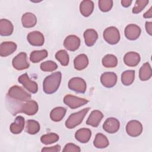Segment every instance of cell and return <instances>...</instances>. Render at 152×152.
I'll use <instances>...</instances> for the list:
<instances>
[{
  "instance_id": "cell-37",
  "label": "cell",
  "mask_w": 152,
  "mask_h": 152,
  "mask_svg": "<svg viewBox=\"0 0 152 152\" xmlns=\"http://www.w3.org/2000/svg\"><path fill=\"white\" fill-rule=\"evenodd\" d=\"M148 3V0H137L135 1V5L132 8V12L134 14H138L142 11V10L147 5Z\"/></svg>"
},
{
  "instance_id": "cell-18",
  "label": "cell",
  "mask_w": 152,
  "mask_h": 152,
  "mask_svg": "<svg viewBox=\"0 0 152 152\" xmlns=\"http://www.w3.org/2000/svg\"><path fill=\"white\" fill-rule=\"evenodd\" d=\"M103 118V114L102 112L98 110H93L87 119L86 124L93 127H97Z\"/></svg>"
},
{
  "instance_id": "cell-34",
  "label": "cell",
  "mask_w": 152,
  "mask_h": 152,
  "mask_svg": "<svg viewBox=\"0 0 152 152\" xmlns=\"http://www.w3.org/2000/svg\"><path fill=\"white\" fill-rule=\"evenodd\" d=\"M59 137L58 134L52 132L42 135L40 138V141L43 144L48 145L57 142L59 140Z\"/></svg>"
},
{
  "instance_id": "cell-3",
  "label": "cell",
  "mask_w": 152,
  "mask_h": 152,
  "mask_svg": "<svg viewBox=\"0 0 152 152\" xmlns=\"http://www.w3.org/2000/svg\"><path fill=\"white\" fill-rule=\"evenodd\" d=\"M7 96L10 99L20 102H27L30 100L31 95L24 90L21 87L15 85L10 88Z\"/></svg>"
},
{
  "instance_id": "cell-20",
  "label": "cell",
  "mask_w": 152,
  "mask_h": 152,
  "mask_svg": "<svg viewBox=\"0 0 152 152\" xmlns=\"http://www.w3.org/2000/svg\"><path fill=\"white\" fill-rule=\"evenodd\" d=\"M14 30L12 23L7 19H1L0 20V34L3 36H10Z\"/></svg>"
},
{
  "instance_id": "cell-40",
  "label": "cell",
  "mask_w": 152,
  "mask_h": 152,
  "mask_svg": "<svg viewBox=\"0 0 152 152\" xmlns=\"http://www.w3.org/2000/svg\"><path fill=\"white\" fill-rule=\"evenodd\" d=\"M145 27L147 33L149 35L151 36L152 35V22L146 21L145 24Z\"/></svg>"
},
{
  "instance_id": "cell-32",
  "label": "cell",
  "mask_w": 152,
  "mask_h": 152,
  "mask_svg": "<svg viewBox=\"0 0 152 152\" xmlns=\"http://www.w3.org/2000/svg\"><path fill=\"white\" fill-rule=\"evenodd\" d=\"M102 62L106 68H113L118 64V59L114 55L107 54L102 58Z\"/></svg>"
},
{
  "instance_id": "cell-6",
  "label": "cell",
  "mask_w": 152,
  "mask_h": 152,
  "mask_svg": "<svg viewBox=\"0 0 152 152\" xmlns=\"http://www.w3.org/2000/svg\"><path fill=\"white\" fill-rule=\"evenodd\" d=\"M88 102V100L71 94H67L64 97V103L70 108L74 109L80 107Z\"/></svg>"
},
{
  "instance_id": "cell-1",
  "label": "cell",
  "mask_w": 152,
  "mask_h": 152,
  "mask_svg": "<svg viewBox=\"0 0 152 152\" xmlns=\"http://www.w3.org/2000/svg\"><path fill=\"white\" fill-rule=\"evenodd\" d=\"M62 78L59 71L53 72L47 76L43 82V90L46 94H52L56 92L61 84Z\"/></svg>"
},
{
  "instance_id": "cell-23",
  "label": "cell",
  "mask_w": 152,
  "mask_h": 152,
  "mask_svg": "<svg viewBox=\"0 0 152 152\" xmlns=\"http://www.w3.org/2000/svg\"><path fill=\"white\" fill-rule=\"evenodd\" d=\"M21 23L25 28L33 27L37 23V17L31 12H26L22 15Z\"/></svg>"
},
{
  "instance_id": "cell-41",
  "label": "cell",
  "mask_w": 152,
  "mask_h": 152,
  "mask_svg": "<svg viewBox=\"0 0 152 152\" xmlns=\"http://www.w3.org/2000/svg\"><path fill=\"white\" fill-rule=\"evenodd\" d=\"M143 17L145 18H151L152 17V7H150V9L144 14Z\"/></svg>"
},
{
  "instance_id": "cell-9",
  "label": "cell",
  "mask_w": 152,
  "mask_h": 152,
  "mask_svg": "<svg viewBox=\"0 0 152 152\" xmlns=\"http://www.w3.org/2000/svg\"><path fill=\"white\" fill-rule=\"evenodd\" d=\"M126 131L131 137H138L142 132V125L140 122L137 120H131L126 125Z\"/></svg>"
},
{
  "instance_id": "cell-21",
  "label": "cell",
  "mask_w": 152,
  "mask_h": 152,
  "mask_svg": "<svg viewBox=\"0 0 152 152\" xmlns=\"http://www.w3.org/2000/svg\"><path fill=\"white\" fill-rule=\"evenodd\" d=\"M83 36L85 43L88 46H93L98 39V34L97 31L92 28L86 30L84 32Z\"/></svg>"
},
{
  "instance_id": "cell-27",
  "label": "cell",
  "mask_w": 152,
  "mask_h": 152,
  "mask_svg": "<svg viewBox=\"0 0 152 152\" xmlns=\"http://www.w3.org/2000/svg\"><path fill=\"white\" fill-rule=\"evenodd\" d=\"M152 76L151 68L148 62L144 63L139 70V78L141 81H147Z\"/></svg>"
},
{
  "instance_id": "cell-14",
  "label": "cell",
  "mask_w": 152,
  "mask_h": 152,
  "mask_svg": "<svg viewBox=\"0 0 152 152\" xmlns=\"http://www.w3.org/2000/svg\"><path fill=\"white\" fill-rule=\"evenodd\" d=\"M140 27L134 24H131L125 28V37L130 40H135L137 39L141 34Z\"/></svg>"
},
{
  "instance_id": "cell-24",
  "label": "cell",
  "mask_w": 152,
  "mask_h": 152,
  "mask_svg": "<svg viewBox=\"0 0 152 152\" xmlns=\"http://www.w3.org/2000/svg\"><path fill=\"white\" fill-rule=\"evenodd\" d=\"M94 10V2L90 0H84L80 5V11L81 14L87 17L90 16Z\"/></svg>"
},
{
  "instance_id": "cell-7",
  "label": "cell",
  "mask_w": 152,
  "mask_h": 152,
  "mask_svg": "<svg viewBox=\"0 0 152 152\" xmlns=\"http://www.w3.org/2000/svg\"><path fill=\"white\" fill-rule=\"evenodd\" d=\"M68 86L70 90L79 93H85L87 88L86 81L80 77H73L71 78L68 81Z\"/></svg>"
},
{
  "instance_id": "cell-39",
  "label": "cell",
  "mask_w": 152,
  "mask_h": 152,
  "mask_svg": "<svg viewBox=\"0 0 152 152\" xmlns=\"http://www.w3.org/2000/svg\"><path fill=\"white\" fill-rule=\"evenodd\" d=\"M61 151V146L58 144L55 145L52 147H44L42 149V151H49V152H59Z\"/></svg>"
},
{
  "instance_id": "cell-16",
  "label": "cell",
  "mask_w": 152,
  "mask_h": 152,
  "mask_svg": "<svg viewBox=\"0 0 152 152\" xmlns=\"http://www.w3.org/2000/svg\"><path fill=\"white\" fill-rule=\"evenodd\" d=\"M17 45L12 42H4L0 45V55L2 57H6L17 49Z\"/></svg>"
},
{
  "instance_id": "cell-19",
  "label": "cell",
  "mask_w": 152,
  "mask_h": 152,
  "mask_svg": "<svg viewBox=\"0 0 152 152\" xmlns=\"http://www.w3.org/2000/svg\"><path fill=\"white\" fill-rule=\"evenodd\" d=\"M24 118L22 116H17L14 122L10 125V131L14 134H18L21 133L24 129Z\"/></svg>"
},
{
  "instance_id": "cell-38",
  "label": "cell",
  "mask_w": 152,
  "mask_h": 152,
  "mask_svg": "<svg viewBox=\"0 0 152 152\" xmlns=\"http://www.w3.org/2000/svg\"><path fill=\"white\" fill-rule=\"evenodd\" d=\"M81 151V148L79 146L72 144V143H68L66 144L62 150L64 152H68V151H75V152H80Z\"/></svg>"
},
{
  "instance_id": "cell-8",
  "label": "cell",
  "mask_w": 152,
  "mask_h": 152,
  "mask_svg": "<svg viewBox=\"0 0 152 152\" xmlns=\"http://www.w3.org/2000/svg\"><path fill=\"white\" fill-rule=\"evenodd\" d=\"M12 64L17 70H23L29 68L30 64L27 61V54L25 52H20L12 59Z\"/></svg>"
},
{
  "instance_id": "cell-25",
  "label": "cell",
  "mask_w": 152,
  "mask_h": 152,
  "mask_svg": "<svg viewBox=\"0 0 152 152\" xmlns=\"http://www.w3.org/2000/svg\"><path fill=\"white\" fill-rule=\"evenodd\" d=\"M88 65V59L86 55L80 54L74 59V65L75 69L78 71L85 69Z\"/></svg>"
},
{
  "instance_id": "cell-4",
  "label": "cell",
  "mask_w": 152,
  "mask_h": 152,
  "mask_svg": "<svg viewBox=\"0 0 152 152\" xmlns=\"http://www.w3.org/2000/svg\"><path fill=\"white\" fill-rule=\"evenodd\" d=\"M90 107L84 108L77 112L72 113L65 121V126L68 129H72L80 125L84 119Z\"/></svg>"
},
{
  "instance_id": "cell-28",
  "label": "cell",
  "mask_w": 152,
  "mask_h": 152,
  "mask_svg": "<svg viewBox=\"0 0 152 152\" xmlns=\"http://www.w3.org/2000/svg\"><path fill=\"white\" fill-rule=\"evenodd\" d=\"M93 144L97 148H104L109 145V142L104 135L102 133H97L94 140Z\"/></svg>"
},
{
  "instance_id": "cell-10",
  "label": "cell",
  "mask_w": 152,
  "mask_h": 152,
  "mask_svg": "<svg viewBox=\"0 0 152 152\" xmlns=\"http://www.w3.org/2000/svg\"><path fill=\"white\" fill-rule=\"evenodd\" d=\"M18 81L21 83L25 88L31 93H36L38 91L37 84L30 79L27 73L21 75L18 78Z\"/></svg>"
},
{
  "instance_id": "cell-2",
  "label": "cell",
  "mask_w": 152,
  "mask_h": 152,
  "mask_svg": "<svg viewBox=\"0 0 152 152\" xmlns=\"http://www.w3.org/2000/svg\"><path fill=\"white\" fill-rule=\"evenodd\" d=\"M18 104V106L15 107L11 112L13 115H17L18 113H24L27 115L31 116L35 115L39 109V106L37 103L34 100H29L25 103Z\"/></svg>"
},
{
  "instance_id": "cell-42",
  "label": "cell",
  "mask_w": 152,
  "mask_h": 152,
  "mask_svg": "<svg viewBox=\"0 0 152 152\" xmlns=\"http://www.w3.org/2000/svg\"><path fill=\"white\" fill-rule=\"evenodd\" d=\"M132 2V1H131V0H122L121 2L122 5L124 7L126 8V7H129L131 5Z\"/></svg>"
},
{
  "instance_id": "cell-22",
  "label": "cell",
  "mask_w": 152,
  "mask_h": 152,
  "mask_svg": "<svg viewBox=\"0 0 152 152\" xmlns=\"http://www.w3.org/2000/svg\"><path fill=\"white\" fill-rule=\"evenodd\" d=\"M91 136V131L88 128H83L79 129L75 132V139L81 143H86L88 142Z\"/></svg>"
},
{
  "instance_id": "cell-13",
  "label": "cell",
  "mask_w": 152,
  "mask_h": 152,
  "mask_svg": "<svg viewBox=\"0 0 152 152\" xmlns=\"http://www.w3.org/2000/svg\"><path fill=\"white\" fill-rule=\"evenodd\" d=\"M64 46L69 51H75L80 46V39L75 35H69L65 39Z\"/></svg>"
},
{
  "instance_id": "cell-31",
  "label": "cell",
  "mask_w": 152,
  "mask_h": 152,
  "mask_svg": "<svg viewBox=\"0 0 152 152\" xmlns=\"http://www.w3.org/2000/svg\"><path fill=\"white\" fill-rule=\"evenodd\" d=\"M39 123L33 119H28L26 122V131L31 135H34L37 134L40 130Z\"/></svg>"
},
{
  "instance_id": "cell-5",
  "label": "cell",
  "mask_w": 152,
  "mask_h": 152,
  "mask_svg": "<svg viewBox=\"0 0 152 152\" xmlns=\"http://www.w3.org/2000/svg\"><path fill=\"white\" fill-rule=\"evenodd\" d=\"M104 40L110 45H116L120 40V33L118 29L114 27L110 26L106 28L103 34Z\"/></svg>"
},
{
  "instance_id": "cell-36",
  "label": "cell",
  "mask_w": 152,
  "mask_h": 152,
  "mask_svg": "<svg viewBox=\"0 0 152 152\" xmlns=\"http://www.w3.org/2000/svg\"><path fill=\"white\" fill-rule=\"evenodd\" d=\"M99 8L102 12H108L113 7V1L112 0H99L98 2Z\"/></svg>"
},
{
  "instance_id": "cell-17",
  "label": "cell",
  "mask_w": 152,
  "mask_h": 152,
  "mask_svg": "<svg viewBox=\"0 0 152 152\" xmlns=\"http://www.w3.org/2000/svg\"><path fill=\"white\" fill-rule=\"evenodd\" d=\"M141 59L140 55L135 52H127L124 57V63L128 66H136Z\"/></svg>"
},
{
  "instance_id": "cell-15",
  "label": "cell",
  "mask_w": 152,
  "mask_h": 152,
  "mask_svg": "<svg viewBox=\"0 0 152 152\" xmlns=\"http://www.w3.org/2000/svg\"><path fill=\"white\" fill-rule=\"evenodd\" d=\"M119 121L115 118H107L103 124V129L109 134H114L116 132L119 130Z\"/></svg>"
},
{
  "instance_id": "cell-33",
  "label": "cell",
  "mask_w": 152,
  "mask_h": 152,
  "mask_svg": "<svg viewBox=\"0 0 152 152\" xmlns=\"http://www.w3.org/2000/svg\"><path fill=\"white\" fill-rule=\"evenodd\" d=\"M55 58L63 66H66L69 64V55L65 50H59L55 53Z\"/></svg>"
},
{
  "instance_id": "cell-11",
  "label": "cell",
  "mask_w": 152,
  "mask_h": 152,
  "mask_svg": "<svg viewBox=\"0 0 152 152\" xmlns=\"http://www.w3.org/2000/svg\"><path fill=\"white\" fill-rule=\"evenodd\" d=\"M117 78V75L115 72H106L102 74L100 77V81L104 87L111 88L116 84Z\"/></svg>"
},
{
  "instance_id": "cell-29",
  "label": "cell",
  "mask_w": 152,
  "mask_h": 152,
  "mask_svg": "<svg viewBox=\"0 0 152 152\" xmlns=\"http://www.w3.org/2000/svg\"><path fill=\"white\" fill-rule=\"evenodd\" d=\"M48 55V51L45 49L40 50H34L30 53V60L33 63H37L45 59Z\"/></svg>"
},
{
  "instance_id": "cell-12",
  "label": "cell",
  "mask_w": 152,
  "mask_h": 152,
  "mask_svg": "<svg viewBox=\"0 0 152 152\" xmlns=\"http://www.w3.org/2000/svg\"><path fill=\"white\" fill-rule=\"evenodd\" d=\"M27 39L28 43L34 46H41L44 44L43 34L38 31H33L27 34Z\"/></svg>"
},
{
  "instance_id": "cell-30",
  "label": "cell",
  "mask_w": 152,
  "mask_h": 152,
  "mask_svg": "<svg viewBox=\"0 0 152 152\" xmlns=\"http://www.w3.org/2000/svg\"><path fill=\"white\" fill-rule=\"evenodd\" d=\"M135 78L134 70H126L122 72L121 75V82L124 86L131 85Z\"/></svg>"
},
{
  "instance_id": "cell-26",
  "label": "cell",
  "mask_w": 152,
  "mask_h": 152,
  "mask_svg": "<svg viewBox=\"0 0 152 152\" xmlns=\"http://www.w3.org/2000/svg\"><path fill=\"white\" fill-rule=\"evenodd\" d=\"M66 109L63 107L58 106L53 109L50 113V118L54 122L61 121L65 115Z\"/></svg>"
},
{
  "instance_id": "cell-35",
  "label": "cell",
  "mask_w": 152,
  "mask_h": 152,
  "mask_svg": "<svg viewBox=\"0 0 152 152\" xmlns=\"http://www.w3.org/2000/svg\"><path fill=\"white\" fill-rule=\"evenodd\" d=\"M40 69L45 72H52L58 68V65L53 61H46L40 64Z\"/></svg>"
}]
</instances>
